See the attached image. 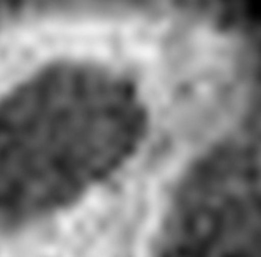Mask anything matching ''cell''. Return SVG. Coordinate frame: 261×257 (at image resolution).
<instances>
[{
    "label": "cell",
    "instance_id": "cell-1",
    "mask_svg": "<svg viewBox=\"0 0 261 257\" xmlns=\"http://www.w3.org/2000/svg\"><path fill=\"white\" fill-rule=\"evenodd\" d=\"M227 109L198 0H0V257H192Z\"/></svg>",
    "mask_w": 261,
    "mask_h": 257
}]
</instances>
